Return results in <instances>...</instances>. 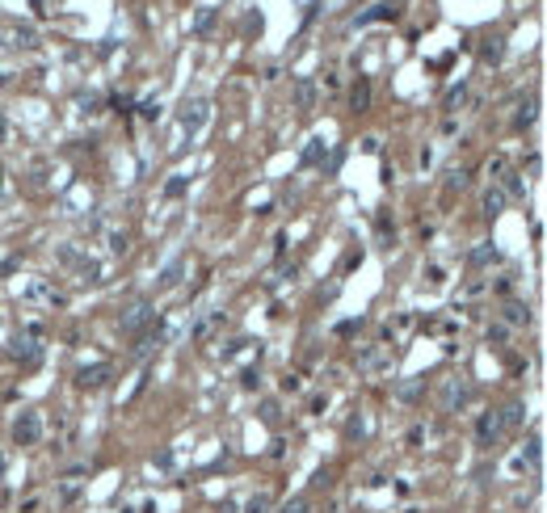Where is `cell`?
Returning a JSON list of instances; mask_svg holds the SVG:
<instances>
[{
    "instance_id": "cell-1",
    "label": "cell",
    "mask_w": 547,
    "mask_h": 513,
    "mask_svg": "<svg viewBox=\"0 0 547 513\" xmlns=\"http://www.w3.org/2000/svg\"><path fill=\"white\" fill-rule=\"evenodd\" d=\"M8 354H13L21 366H38V362H42V328H25V333H17L13 345H8Z\"/></svg>"
},
{
    "instance_id": "cell-2",
    "label": "cell",
    "mask_w": 547,
    "mask_h": 513,
    "mask_svg": "<svg viewBox=\"0 0 547 513\" xmlns=\"http://www.w3.org/2000/svg\"><path fill=\"white\" fill-rule=\"evenodd\" d=\"M152 320H156V307H152L147 299H139V303H131V307L118 316V328H122L126 337H139V333H143Z\"/></svg>"
},
{
    "instance_id": "cell-3",
    "label": "cell",
    "mask_w": 547,
    "mask_h": 513,
    "mask_svg": "<svg viewBox=\"0 0 547 513\" xmlns=\"http://www.w3.org/2000/svg\"><path fill=\"white\" fill-rule=\"evenodd\" d=\"M472 404V383L463 379V375H451L447 383H442V408L447 413H459V408H468Z\"/></svg>"
},
{
    "instance_id": "cell-4",
    "label": "cell",
    "mask_w": 547,
    "mask_h": 513,
    "mask_svg": "<svg viewBox=\"0 0 547 513\" xmlns=\"http://www.w3.org/2000/svg\"><path fill=\"white\" fill-rule=\"evenodd\" d=\"M501 434H506V425H501V413H497V408L480 413V421H476V446H480V451H493V446L501 442Z\"/></svg>"
},
{
    "instance_id": "cell-5",
    "label": "cell",
    "mask_w": 547,
    "mask_h": 513,
    "mask_svg": "<svg viewBox=\"0 0 547 513\" xmlns=\"http://www.w3.org/2000/svg\"><path fill=\"white\" fill-rule=\"evenodd\" d=\"M110 379H114V366H110V362H93V366H80V371H76V387H80V392H101Z\"/></svg>"
},
{
    "instance_id": "cell-6",
    "label": "cell",
    "mask_w": 547,
    "mask_h": 513,
    "mask_svg": "<svg viewBox=\"0 0 547 513\" xmlns=\"http://www.w3.org/2000/svg\"><path fill=\"white\" fill-rule=\"evenodd\" d=\"M13 442L17 446H38L42 442V417L38 413H21L13 421Z\"/></svg>"
},
{
    "instance_id": "cell-7",
    "label": "cell",
    "mask_w": 547,
    "mask_h": 513,
    "mask_svg": "<svg viewBox=\"0 0 547 513\" xmlns=\"http://www.w3.org/2000/svg\"><path fill=\"white\" fill-rule=\"evenodd\" d=\"M206 118H211V101H206V97H194V101H185V109H181V131H185V135H198V131L206 126Z\"/></svg>"
},
{
    "instance_id": "cell-8",
    "label": "cell",
    "mask_w": 547,
    "mask_h": 513,
    "mask_svg": "<svg viewBox=\"0 0 547 513\" xmlns=\"http://www.w3.org/2000/svg\"><path fill=\"white\" fill-rule=\"evenodd\" d=\"M291 97H295V109L308 118V114L316 109V97H320V88H316V80H312V76H299V80H295V88H291Z\"/></svg>"
},
{
    "instance_id": "cell-9",
    "label": "cell",
    "mask_w": 547,
    "mask_h": 513,
    "mask_svg": "<svg viewBox=\"0 0 547 513\" xmlns=\"http://www.w3.org/2000/svg\"><path fill=\"white\" fill-rule=\"evenodd\" d=\"M223 324H228V312H206V316H202V320H198V324L190 328V337H194V341L202 345V341H211V337H215V333H219Z\"/></svg>"
},
{
    "instance_id": "cell-10",
    "label": "cell",
    "mask_w": 547,
    "mask_h": 513,
    "mask_svg": "<svg viewBox=\"0 0 547 513\" xmlns=\"http://www.w3.org/2000/svg\"><path fill=\"white\" fill-rule=\"evenodd\" d=\"M476 55H480V63H489V67H497L501 59H506V34H489L480 46H476Z\"/></svg>"
},
{
    "instance_id": "cell-11",
    "label": "cell",
    "mask_w": 547,
    "mask_h": 513,
    "mask_svg": "<svg viewBox=\"0 0 547 513\" xmlns=\"http://www.w3.org/2000/svg\"><path fill=\"white\" fill-rule=\"evenodd\" d=\"M181 278H185V257H173V261L164 265V274L156 278V291H177Z\"/></svg>"
},
{
    "instance_id": "cell-12",
    "label": "cell",
    "mask_w": 547,
    "mask_h": 513,
    "mask_svg": "<svg viewBox=\"0 0 547 513\" xmlns=\"http://www.w3.org/2000/svg\"><path fill=\"white\" fill-rule=\"evenodd\" d=\"M324 156H329L324 135H312V139H308V147H303V156H299V164H303V168H316V164H324Z\"/></svg>"
},
{
    "instance_id": "cell-13",
    "label": "cell",
    "mask_w": 547,
    "mask_h": 513,
    "mask_svg": "<svg viewBox=\"0 0 547 513\" xmlns=\"http://www.w3.org/2000/svg\"><path fill=\"white\" fill-rule=\"evenodd\" d=\"M164 337H169V333H164L160 324H156V328L147 324V328L139 333V345H135V358H147L152 349H160V345H164Z\"/></svg>"
},
{
    "instance_id": "cell-14",
    "label": "cell",
    "mask_w": 547,
    "mask_h": 513,
    "mask_svg": "<svg viewBox=\"0 0 547 513\" xmlns=\"http://www.w3.org/2000/svg\"><path fill=\"white\" fill-rule=\"evenodd\" d=\"M350 109H354V114H367V109H371V80H367V76L354 80V88H350Z\"/></svg>"
},
{
    "instance_id": "cell-15",
    "label": "cell",
    "mask_w": 547,
    "mask_h": 513,
    "mask_svg": "<svg viewBox=\"0 0 547 513\" xmlns=\"http://www.w3.org/2000/svg\"><path fill=\"white\" fill-rule=\"evenodd\" d=\"M535 118H539V97H522V101H518V114H514V131L535 126Z\"/></svg>"
},
{
    "instance_id": "cell-16",
    "label": "cell",
    "mask_w": 547,
    "mask_h": 513,
    "mask_svg": "<svg viewBox=\"0 0 547 513\" xmlns=\"http://www.w3.org/2000/svg\"><path fill=\"white\" fill-rule=\"evenodd\" d=\"M215 21H219V8H211V4H202V8H198V17H194V25H190V29H194V34H198V38H206V34H211V29H215Z\"/></svg>"
},
{
    "instance_id": "cell-17",
    "label": "cell",
    "mask_w": 547,
    "mask_h": 513,
    "mask_svg": "<svg viewBox=\"0 0 547 513\" xmlns=\"http://www.w3.org/2000/svg\"><path fill=\"white\" fill-rule=\"evenodd\" d=\"M497 181H501V194H506V198H527V181H522V173H510V168H506Z\"/></svg>"
},
{
    "instance_id": "cell-18",
    "label": "cell",
    "mask_w": 547,
    "mask_h": 513,
    "mask_svg": "<svg viewBox=\"0 0 547 513\" xmlns=\"http://www.w3.org/2000/svg\"><path fill=\"white\" fill-rule=\"evenodd\" d=\"M501 312H506V324H531V307L522 299H506Z\"/></svg>"
},
{
    "instance_id": "cell-19",
    "label": "cell",
    "mask_w": 547,
    "mask_h": 513,
    "mask_svg": "<svg viewBox=\"0 0 547 513\" xmlns=\"http://www.w3.org/2000/svg\"><path fill=\"white\" fill-rule=\"evenodd\" d=\"M400 8L392 4V0H383V4H375V8H367V13H358V25H371V21H388V17H396Z\"/></svg>"
},
{
    "instance_id": "cell-20",
    "label": "cell",
    "mask_w": 547,
    "mask_h": 513,
    "mask_svg": "<svg viewBox=\"0 0 547 513\" xmlns=\"http://www.w3.org/2000/svg\"><path fill=\"white\" fill-rule=\"evenodd\" d=\"M506 202H510V198L501 194V185H489V189H485V215H489V219H497V215L506 211Z\"/></svg>"
},
{
    "instance_id": "cell-21",
    "label": "cell",
    "mask_w": 547,
    "mask_h": 513,
    "mask_svg": "<svg viewBox=\"0 0 547 513\" xmlns=\"http://www.w3.org/2000/svg\"><path fill=\"white\" fill-rule=\"evenodd\" d=\"M493 261H497V248H493L489 240H485V244H476V248L468 253V265H472V269H485V265H493Z\"/></svg>"
},
{
    "instance_id": "cell-22",
    "label": "cell",
    "mask_w": 547,
    "mask_h": 513,
    "mask_svg": "<svg viewBox=\"0 0 547 513\" xmlns=\"http://www.w3.org/2000/svg\"><path fill=\"white\" fill-rule=\"evenodd\" d=\"M539 459H543V438L531 434V438L522 442V467H539Z\"/></svg>"
},
{
    "instance_id": "cell-23",
    "label": "cell",
    "mask_w": 547,
    "mask_h": 513,
    "mask_svg": "<svg viewBox=\"0 0 547 513\" xmlns=\"http://www.w3.org/2000/svg\"><path fill=\"white\" fill-rule=\"evenodd\" d=\"M185 189H190V177H185V173H173V177L164 181V198H169V202L185 198Z\"/></svg>"
},
{
    "instance_id": "cell-24",
    "label": "cell",
    "mask_w": 547,
    "mask_h": 513,
    "mask_svg": "<svg viewBox=\"0 0 547 513\" xmlns=\"http://www.w3.org/2000/svg\"><path fill=\"white\" fill-rule=\"evenodd\" d=\"M13 46L34 51V46H38V29H34V25H13Z\"/></svg>"
},
{
    "instance_id": "cell-25",
    "label": "cell",
    "mask_w": 547,
    "mask_h": 513,
    "mask_svg": "<svg viewBox=\"0 0 547 513\" xmlns=\"http://www.w3.org/2000/svg\"><path fill=\"white\" fill-rule=\"evenodd\" d=\"M522 417H527L522 400H514V404H506V408H501V425H506V429H518V425H522Z\"/></svg>"
},
{
    "instance_id": "cell-26",
    "label": "cell",
    "mask_w": 547,
    "mask_h": 513,
    "mask_svg": "<svg viewBox=\"0 0 547 513\" xmlns=\"http://www.w3.org/2000/svg\"><path fill=\"white\" fill-rule=\"evenodd\" d=\"M463 101H468V84H463V80H459V84H455V88H451V93H447V101H442V109H447V114H455V109H459V105H463Z\"/></svg>"
},
{
    "instance_id": "cell-27",
    "label": "cell",
    "mask_w": 547,
    "mask_h": 513,
    "mask_svg": "<svg viewBox=\"0 0 547 513\" xmlns=\"http://www.w3.org/2000/svg\"><path fill=\"white\" fill-rule=\"evenodd\" d=\"M421 387H426V379H409V383H400V387H396V396H400L404 404H413V400L421 396Z\"/></svg>"
},
{
    "instance_id": "cell-28",
    "label": "cell",
    "mask_w": 547,
    "mask_h": 513,
    "mask_svg": "<svg viewBox=\"0 0 547 513\" xmlns=\"http://www.w3.org/2000/svg\"><path fill=\"white\" fill-rule=\"evenodd\" d=\"M274 509V493H257V497H249V505L244 513H270Z\"/></svg>"
},
{
    "instance_id": "cell-29",
    "label": "cell",
    "mask_w": 547,
    "mask_h": 513,
    "mask_svg": "<svg viewBox=\"0 0 547 513\" xmlns=\"http://www.w3.org/2000/svg\"><path fill=\"white\" fill-rule=\"evenodd\" d=\"M485 341H489V345H506V341H510V324H489V328H485Z\"/></svg>"
},
{
    "instance_id": "cell-30",
    "label": "cell",
    "mask_w": 547,
    "mask_h": 513,
    "mask_svg": "<svg viewBox=\"0 0 547 513\" xmlns=\"http://www.w3.org/2000/svg\"><path fill=\"white\" fill-rule=\"evenodd\" d=\"M383 362H388V354H383V349H367V354L358 358V366H362V371H379Z\"/></svg>"
},
{
    "instance_id": "cell-31",
    "label": "cell",
    "mask_w": 547,
    "mask_h": 513,
    "mask_svg": "<svg viewBox=\"0 0 547 513\" xmlns=\"http://www.w3.org/2000/svg\"><path fill=\"white\" fill-rule=\"evenodd\" d=\"M468 185V168H451L447 173V194H455V189H463Z\"/></svg>"
},
{
    "instance_id": "cell-32",
    "label": "cell",
    "mask_w": 547,
    "mask_h": 513,
    "mask_svg": "<svg viewBox=\"0 0 547 513\" xmlns=\"http://www.w3.org/2000/svg\"><path fill=\"white\" fill-rule=\"evenodd\" d=\"M278 513H312V501H308V497H295V501H286Z\"/></svg>"
},
{
    "instance_id": "cell-33",
    "label": "cell",
    "mask_w": 547,
    "mask_h": 513,
    "mask_svg": "<svg viewBox=\"0 0 547 513\" xmlns=\"http://www.w3.org/2000/svg\"><path fill=\"white\" fill-rule=\"evenodd\" d=\"M97 274H101L97 261H80V282H97Z\"/></svg>"
},
{
    "instance_id": "cell-34",
    "label": "cell",
    "mask_w": 547,
    "mask_h": 513,
    "mask_svg": "<svg viewBox=\"0 0 547 513\" xmlns=\"http://www.w3.org/2000/svg\"><path fill=\"white\" fill-rule=\"evenodd\" d=\"M358 328H362V316H358V320H341V324H337L333 333H337V337H354Z\"/></svg>"
},
{
    "instance_id": "cell-35",
    "label": "cell",
    "mask_w": 547,
    "mask_h": 513,
    "mask_svg": "<svg viewBox=\"0 0 547 513\" xmlns=\"http://www.w3.org/2000/svg\"><path fill=\"white\" fill-rule=\"evenodd\" d=\"M139 114H143L147 122H152V118H160V101H156V97H152V101H143V105H139Z\"/></svg>"
},
{
    "instance_id": "cell-36",
    "label": "cell",
    "mask_w": 547,
    "mask_h": 513,
    "mask_svg": "<svg viewBox=\"0 0 547 513\" xmlns=\"http://www.w3.org/2000/svg\"><path fill=\"white\" fill-rule=\"evenodd\" d=\"M261 417H265V425H278V404L265 400V404H261Z\"/></svg>"
},
{
    "instance_id": "cell-37",
    "label": "cell",
    "mask_w": 547,
    "mask_h": 513,
    "mask_svg": "<svg viewBox=\"0 0 547 513\" xmlns=\"http://www.w3.org/2000/svg\"><path fill=\"white\" fill-rule=\"evenodd\" d=\"M110 248H114V253L122 257V253H126V232H114V240H110Z\"/></svg>"
},
{
    "instance_id": "cell-38",
    "label": "cell",
    "mask_w": 547,
    "mask_h": 513,
    "mask_svg": "<svg viewBox=\"0 0 547 513\" xmlns=\"http://www.w3.org/2000/svg\"><path fill=\"white\" fill-rule=\"evenodd\" d=\"M430 282L438 286V282H447V274H442V265H430Z\"/></svg>"
},
{
    "instance_id": "cell-39",
    "label": "cell",
    "mask_w": 547,
    "mask_h": 513,
    "mask_svg": "<svg viewBox=\"0 0 547 513\" xmlns=\"http://www.w3.org/2000/svg\"><path fill=\"white\" fill-rule=\"evenodd\" d=\"M0 135H4V118H0Z\"/></svg>"
}]
</instances>
